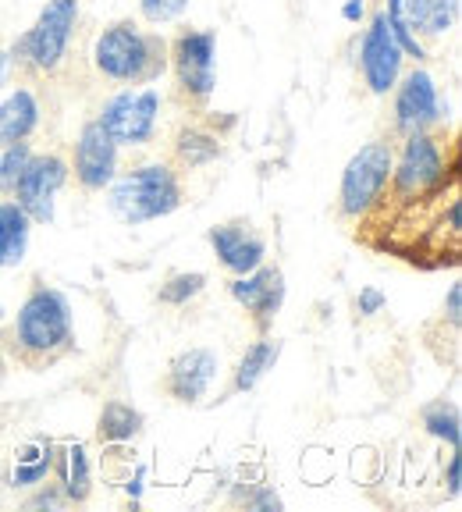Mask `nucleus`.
I'll return each instance as SVG.
<instances>
[{"label": "nucleus", "mask_w": 462, "mask_h": 512, "mask_svg": "<svg viewBox=\"0 0 462 512\" xmlns=\"http://www.w3.org/2000/svg\"><path fill=\"white\" fill-rule=\"evenodd\" d=\"M462 203L459 182L434 192L427 200L399 210V214L381 217V221H359L356 239L370 249H381L406 260L423 271L438 267H459L462 253Z\"/></svg>", "instance_id": "1"}, {"label": "nucleus", "mask_w": 462, "mask_h": 512, "mask_svg": "<svg viewBox=\"0 0 462 512\" xmlns=\"http://www.w3.org/2000/svg\"><path fill=\"white\" fill-rule=\"evenodd\" d=\"M0 349H4V360L18 363L32 374L68 360L79 349V335H75L72 303L61 288L36 281L18 306L11 328L0 335Z\"/></svg>", "instance_id": "2"}, {"label": "nucleus", "mask_w": 462, "mask_h": 512, "mask_svg": "<svg viewBox=\"0 0 462 512\" xmlns=\"http://www.w3.org/2000/svg\"><path fill=\"white\" fill-rule=\"evenodd\" d=\"M452 182H459V143L452 132L434 128V132L406 136L391 160V178L381 203L359 221H381V217L399 214L434 192L448 189Z\"/></svg>", "instance_id": "3"}, {"label": "nucleus", "mask_w": 462, "mask_h": 512, "mask_svg": "<svg viewBox=\"0 0 462 512\" xmlns=\"http://www.w3.org/2000/svg\"><path fill=\"white\" fill-rule=\"evenodd\" d=\"M93 68L111 86H153L168 75V40L132 18L104 25L93 40Z\"/></svg>", "instance_id": "4"}, {"label": "nucleus", "mask_w": 462, "mask_h": 512, "mask_svg": "<svg viewBox=\"0 0 462 512\" xmlns=\"http://www.w3.org/2000/svg\"><path fill=\"white\" fill-rule=\"evenodd\" d=\"M107 210L128 228L160 221L182 210L185 203V185L182 171H175L168 160H150V164H136V168L118 171L114 182L104 189Z\"/></svg>", "instance_id": "5"}, {"label": "nucleus", "mask_w": 462, "mask_h": 512, "mask_svg": "<svg viewBox=\"0 0 462 512\" xmlns=\"http://www.w3.org/2000/svg\"><path fill=\"white\" fill-rule=\"evenodd\" d=\"M79 0H47L36 22L8 47L15 72L25 79H54L72 57V36L79 25Z\"/></svg>", "instance_id": "6"}, {"label": "nucleus", "mask_w": 462, "mask_h": 512, "mask_svg": "<svg viewBox=\"0 0 462 512\" xmlns=\"http://www.w3.org/2000/svg\"><path fill=\"white\" fill-rule=\"evenodd\" d=\"M168 72L175 79L178 104L189 114H203L217 89V32L182 29L168 40Z\"/></svg>", "instance_id": "7"}, {"label": "nucleus", "mask_w": 462, "mask_h": 512, "mask_svg": "<svg viewBox=\"0 0 462 512\" xmlns=\"http://www.w3.org/2000/svg\"><path fill=\"white\" fill-rule=\"evenodd\" d=\"M391 160H395V143L391 139H370L349 157L338 182V214L345 221H359L381 203L391 178Z\"/></svg>", "instance_id": "8"}, {"label": "nucleus", "mask_w": 462, "mask_h": 512, "mask_svg": "<svg viewBox=\"0 0 462 512\" xmlns=\"http://www.w3.org/2000/svg\"><path fill=\"white\" fill-rule=\"evenodd\" d=\"M160 107H164V96L157 86H125L100 104L96 121L104 125L114 143L132 150V146H150L157 139Z\"/></svg>", "instance_id": "9"}, {"label": "nucleus", "mask_w": 462, "mask_h": 512, "mask_svg": "<svg viewBox=\"0 0 462 512\" xmlns=\"http://www.w3.org/2000/svg\"><path fill=\"white\" fill-rule=\"evenodd\" d=\"M391 128L395 136H420V132H434L445 128V104H441L438 82L427 68H413L402 72V79L391 89Z\"/></svg>", "instance_id": "10"}, {"label": "nucleus", "mask_w": 462, "mask_h": 512, "mask_svg": "<svg viewBox=\"0 0 462 512\" xmlns=\"http://www.w3.org/2000/svg\"><path fill=\"white\" fill-rule=\"evenodd\" d=\"M406 72V54L395 43V32L388 25V15L377 4L374 11H367V29H363V40H359V75H363V86L374 96H388L395 89V82Z\"/></svg>", "instance_id": "11"}, {"label": "nucleus", "mask_w": 462, "mask_h": 512, "mask_svg": "<svg viewBox=\"0 0 462 512\" xmlns=\"http://www.w3.org/2000/svg\"><path fill=\"white\" fill-rule=\"evenodd\" d=\"M68 182H72V168L61 153H32L29 168L11 192V200L32 217V224H54L57 196Z\"/></svg>", "instance_id": "12"}, {"label": "nucleus", "mask_w": 462, "mask_h": 512, "mask_svg": "<svg viewBox=\"0 0 462 512\" xmlns=\"http://www.w3.org/2000/svg\"><path fill=\"white\" fill-rule=\"evenodd\" d=\"M228 296L246 310V317L253 320L256 335H271L274 320H278L281 306H285L288 285H285V271L278 264L253 267L249 274H231L228 281Z\"/></svg>", "instance_id": "13"}, {"label": "nucleus", "mask_w": 462, "mask_h": 512, "mask_svg": "<svg viewBox=\"0 0 462 512\" xmlns=\"http://www.w3.org/2000/svg\"><path fill=\"white\" fill-rule=\"evenodd\" d=\"M118 150L121 146L107 136L104 125L96 118H89L86 125L79 128V136H75V146H72V160H68L75 185H79L82 192H89V196L104 192L107 185L114 182V175H118V157H121Z\"/></svg>", "instance_id": "14"}, {"label": "nucleus", "mask_w": 462, "mask_h": 512, "mask_svg": "<svg viewBox=\"0 0 462 512\" xmlns=\"http://www.w3.org/2000/svg\"><path fill=\"white\" fill-rule=\"evenodd\" d=\"M217 370H221L217 352L207 349V345H196V349H185L178 356H171L160 384H164L168 399H175L178 406H200L210 395V388H214Z\"/></svg>", "instance_id": "15"}, {"label": "nucleus", "mask_w": 462, "mask_h": 512, "mask_svg": "<svg viewBox=\"0 0 462 512\" xmlns=\"http://www.w3.org/2000/svg\"><path fill=\"white\" fill-rule=\"evenodd\" d=\"M207 242L214 249L217 264L228 274H249L267 260V239L249 217H228V221L207 228Z\"/></svg>", "instance_id": "16"}, {"label": "nucleus", "mask_w": 462, "mask_h": 512, "mask_svg": "<svg viewBox=\"0 0 462 512\" xmlns=\"http://www.w3.org/2000/svg\"><path fill=\"white\" fill-rule=\"evenodd\" d=\"M224 153V136L217 128V118H207V111L196 114V121H185L171 139V157L168 164L175 171H200L214 164Z\"/></svg>", "instance_id": "17"}, {"label": "nucleus", "mask_w": 462, "mask_h": 512, "mask_svg": "<svg viewBox=\"0 0 462 512\" xmlns=\"http://www.w3.org/2000/svg\"><path fill=\"white\" fill-rule=\"evenodd\" d=\"M143 427H146V416L139 413L136 406L111 399V402H104V409L96 416V445L104 448V456L111 459V463H118V459L132 456L128 448L143 434ZM128 463H132V459H128Z\"/></svg>", "instance_id": "18"}, {"label": "nucleus", "mask_w": 462, "mask_h": 512, "mask_svg": "<svg viewBox=\"0 0 462 512\" xmlns=\"http://www.w3.org/2000/svg\"><path fill=\"white\" fill-rule=\"evenodd\" d=\"M50 477L57 480L64 502L68 505H86L93 495V463L82 441H61L54 448V470Z\"/></svg>", "instance_id": "19"}, {"label": "nucleus", "mask_w": 462, "mask_h": 512, "mask_svg": "<svg viewBox=\"0 0 462 512\" xmlns=\"http://www.w3.org/2000/svg\"><path fill=\"white\" fill-rule=\"evenodd\" d=\"M43 121L40 96L32 86H15L0 100V146L29 143Z\"/></svg>", "instance_id": "20"}, {"label": "nucleus", "mask_w": 462, "mask_h": 512, "mask_svg": "<svg viewBox=\"0 0 462 512\" xmlns=\"http://www.w3.org/2000/svg\"><path fill=\"white\" fill-rule=\"evenodd\" d=\"M402 22L416 40L427 47L431 40H445L459 22V0H402Z\"/></svg>", "instance_id": "21"}, {"label": "nucleus", "mask_w": 462, "mask_h": 512, "mask_svg": "<svg viewBox=\"0 0 462 512\" xmlns=\"http://www.w3.org/2000/svg\"><path fill=\"white\" fill-rule=\"evenodd\" d=\"M54 448H57V441L43 438V434L22 441V445L15 448V456H11V470H8L11 488L18 491V488H36V484H43V480L50 477V470H54Z\"/></svg>", "instance_id": "22"}, {"label": "nucleus", "mask_w": 462, "mask_h": 512, "mask_svg": "<svg viewBox=\"0 0 462 512\" xmlns=\"http://www.w3.org/2000/svg\"><path fill=\"white\" fill-rule=\"evenodd\" d=\"M281 360V342L271 335H260L253 345H246V352L239 356V363H235V370H231V395H242V392H253L256 384L263 381V377L271 374L274 367H278Z\"/></svg>", "instance_id": "23"}, {"label": "nucleus", "mask_w": 462, "mask_h": 512, "mask_svg": "<svg viewBox=\"0 0 462 512\" xmlns=\"http://www.w3.org/2000/svg\"><path fill=\"white\" fill-rule=\"evenodd\" d=\"M32 217L11 196L0 200V271H11L25 260L32 242Z\"/></svg>", "instance_id": "24"}, {"label": "nucleus", "mask_w": 462, "mask_h": 512, "mask_svg": "<svg viewBox=\"0 0 462 512\" xmlns=\"http://www.w3.org/2000/svg\"><path fill=\"white\" fill-rule=\"evenodd\" d=\"M420 420L427 427L431 438H438L441 445L448 448H459L462 441V420H459V406L452 399H434L420 409Z\"/></svg>", "instance_id": "25"}, {"label": "nucleus", "mask_w": 462, "mask_h": 512, "mask_svg": "<svg viewBox=\"0 0 462 512\" xmlns=\"http://www.w3.org/2000/svg\"><path fill=\"white\" fill-rule=\"evenodd\" d=\"M203 288H207V274L203 271H175L168 278L160 281L157 288V299L164 306H189L196 296H203Z\"/></svg>", "instance_id": "26"}, {"label": "nucleus", "mask_w": 462, "mask_h": 512, "mask_svg": "<svg viewBox=\"0 0 462 512\" xmlns=\"http://www.w3.org/2000/svg\"><path fill=\"white\" fill-rule=\"evenodd\" d=\"M32 146L29 143H11V146H0V196H11L15 185L22 182L25 168H29L32 160Z\"/></svg>", "instance_id": "27"}, {"label": "nucleus", "mask_w": 462, "mask_h": 512, "mask_svg": "<svg viewBox=\"0 0 462 512\" xmlns=\"http://www.w3.org/2000/svg\"><path fill=\"white\" fill-rule=\"evenodd\" d=\"M231 505H246V509H256V512H281L285 502L281 495L271 488V484H235L231 491Z\"/></svg>", "instance_id": "28"}, {"label": "nucleus", "mask_w": 462, "mask_h": 512, "mask_svg": "<svg viewBox=\"0 0 462 512\" xmlns=\"http://www.w3.org/2000/svg\"><path fill=\"white\" fill-rule=\"evenodd\" d=\"M185 11H189V0H139V15H143V22L153 25V29L175 25Z\"/></svg>", "instance_id": "29"}, {"label": "nucleus", "mask_w": 462, "mask_h": 512, "mask_svg": "<svg viewBox=\"0 0 462 512\" xmlns=\"http://www.w3.org/2000/svg\"><path fill=\"white\" fill-rule=\"evenodd\" d=\"M61 505L68 502H64L57 484H36V495L25 498V509H61Z\"/></svg>", "instance_id": "30"}, {"label": "nucleus", "mask_w": 462, "mask_h": 512, "mask_svg": "<svg viewBox=\"0 0 462 512\" xmlns=\"http://www.w3.org/2000/svg\"><path fill=\"white\" fill-rule=\"evenodd\" d=\"M441 320H445L448 328L459 331V324H462V281H452V285H448L445 306H441Z\"/></svg>", "instance_id": "31"}, {"label": "nucleus", "mask_w": 462, "mask_h": 512, "mask_svg": "<svg viewBox=\"0 0 462 512\" xmlns=\"http://www.w3.org/2000/svg\"><path fill=\"white\" fill-rule=\"evenodd\" d=\"M384 303H388V296H384L381 288L367 285V288H359V296H356V313L359 317H374V313L384 310Z\"/></svg>", "instance_id": "32"}, {"label": "nucleus", "mask_w": 462, "mask_h": 512, "mask_svg": "<svg viewBox=\"0 0 462 512\" xmlns=\"http://www.w3.org/2000/svg\"><path fill=\"white\" fill-rule=\"evenodd\" d=\"M452 456H448V466H445V488H448V498L452 502H459V491H462V484H459V473H462V452L459 448H448Z\"/></svg>", "instance_id": "33"}, {"label": "nucleus", "mask_w": 462, "mask_h": 512, "mask_svg": "<svg viewBox=\"0 0 462 512\" xmlns=\"http://www.w3.org/2000/svg\"><path fill=\"white\" fill-rule=\"evenodd\" d=\"M143 488H146V466H143V463H136V466H132V473H128V480H125V495H128V502H132V505L143 502Z\"/></svg>", "instance_id": "34"}, {"label": "nucleus", "mask_w": 462, "mask_h": 512, "mask_svg": "<svg viewBox=\"0 0 462 512\" xmlns=\"http://www.w3.org/2000/svg\"><path fill=\"white\" fill-rule=\"evenodd\" d=\"M11 72H15V64H11V54H8V43L0 40V89L8 86Z\"/></svg>", "instance_id": "35"}, {"label": "nucleus", "mask_w": 462, "mask_h": 512, "mask_svg": "<svg viewBox=\"0 0 462 512\" xmlns=\"http://www.w3.org/2000/svg\"><path fill=\"white\" fill-rule=\"evenodd\" d=\"M0 367H4V349H0Z\"/></svg>", "instance_id": "36"}, {"label": "nucleus", "mask_w": 462, "mask_h": 512, "mask_svg": "<svg viewBox=\"0 0 462 512\" xmlns=\"http://www.w3.org/2000/svg\"><path fill=\"white\" fill-rule=\"evenodd\" d=\"M4 313H8V310H0V320H4Z\"/></svg>", "instance_id": "37"}]
</instances>
